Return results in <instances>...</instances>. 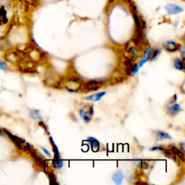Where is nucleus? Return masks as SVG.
<instances>
[{
  "label": "nucleus",
  "mask_w": 185,
  "mask_h": 185,
  "mask_svg": "<svg viewBox=\"0 0 185 185\" xmlns=\"http://www.w3.org/2000/svg\"><path fill=\"white\" fill-rule=\"evenodd\" d=\"M174 67L177 70L184 72V61L181 59L180 58H175L174 60Z\"/></svg>",
  "instance_id": "obj_11"
},
{
  "label": "nucleus",
  "mask_w": 185,
  "mask_h": 185,
  "mask_svg": "<svg viewBox=\"0 0 185 185\" xmlns=\"http://www.w3.org/2000/svg\"><path fill=\"white\" fill-rule=\"evenodd\" d=\"M182 58L183 61H184V51H182Z\"/></svg>",
  "instance_id": "obj_25"
},
{
  "label": "nucleus",
  "mask_w": 185,
  "mask_h": 185,
  "mask_svg": "<svg viewBox=\"0 0 185 185\" xmlns=\"http://www.w3.org/2000/svg\"><path fill=\"white\" fill-rule=\"evenodd\" d=\"M166 109L167 113L169 115L174 117V116L177 115L179 113L182 111V108L179 104L174 103L172 104H166Z\"/></svg>",
  "instance_id": "obj_3"
},
{
  "label": "nucleus",
  "mask_w": 185,
  "mask_h": 185,
  "mask_svg": "<svg viewBox=\"0 0 185 185\" xmlns=\"http://www.w3.org/2000/svg\"><path fill=\"white\" fill-rule=\"evenodd\" d=\"M124 64L125 67H131L133 65V61L131 59H130V58H125Z\"/></svg>",
  "instance_id": "obj_19"
},
{
  "label": "nucleus",
  "mask_w": 185,
  "mask_h": 185,
  "mask_svg": "<svg viewBox=\"0 0 185 185\" xmlns=\"http://www.w3.org/2000/svg\"><path fill=\"white\" fill-rule=\"evenodd\" d=\"M4 134H5V133H4L3 130L0 129V135H1V136H2V135H4Z\"/></svg>",
  "instance_id": "obj_26"
},
{
  "label": "nucleus",
  "mask_w": 185,
  "mask_h": 185,
  "mask_svg": "<svg viewBox=\"0 0 185 185\" xmlns=\"http://www.w3.org/2000/svg\"><path fill=\"white\" fill-rule=\"evenodd\" d=\"M154 132H156L155 134H156V135L157 140H158V141L162 140H166V139L171 140V138H172L171 135H170L169 134H168L167 132H163V131L156 130V131H155Z\"/></svg>",
  "instance_id": "obj_9"
},
{
  "label": "nucleus",
  "mask_w": 185,
  "mask_h": 185,
  "mask_svg": "<svg viewBox=\"0 0 185 185\" xmlns=\"http://www.w3.org/2000/svg\"><path fill=\"white\" fill-rule=\"evenodd\" d=\"M106 92L103 91V92H97V93L92 94V95L86 96V97L84 98V99L87 100V101H98L101 99L103 96H104L106 95Z\"/></svg>",
  "instance_id": "obj_6"
},
{
  "label": "nucleus",
  "mask_w": 185,
  "mask_h": 185,
  "mask_svg": "<svg viewBox=\"0 0 185 185\" xmlns=\"http://www.w3.org/2000/svg\"><path fill=\"white\" fill-rule=\"evenodd\" d=\"M138 161V166L140 168H142L143 169H148L149 167V163H148L146 161L143 160H137Z\"/></svg>",
  "instance_id": "obj_17"
},
{
  "label": "nucleus",
  "mask_w": 185,
  "mask_h": 185,
  "mask_svg": "<svg viewBox=\"0 0 185 185\" xmlns=\"http://www.w3.org/2000/svg\"><path fill=\"white\" fill-rule=\"evenodd\" d=\"M41 149L43 150V151H44V152L45 153H46V156H49V157H51V153H49V152L48 151V150H47V149H46V148H43V147H41Z\"/></svg>",
  "instance_id": "obj_23"
},
{
  "label": "nucleus",
  "mask_w": 185,
  "mask_h": 185,
  "mask_svg": "<svg viewBox=\"0 0 185 185\" xmlns=\"http://www.w3.org/2000/svg\"><path fill=\"white\" fill-rule=\"evenodd\" d=\"M123 179H124V174L122 173V171H120V170L116 172L115 174H114V175L112 176L113 182L117 185H119L122 184V181H123Z\"/></svg>",
  "instance_id": "obj_8"
},
{
  "label": "nucleus",
  "mask_w": 185,
  "mask_h": 185,
  "mask_svg": "<svg viewBox=\"0 0 185 185\" xmlns=\"http://www.w3.org/2000/svg\"><path fill=\"white\" fill-rule=\"evenodd\" d=\"M39 125H40L41 127H42V128H43V129H44L45 131H46V132H47V134H49V131H48V130H47L46 126L45 125V124L44 123V122H39Z\"/></svg>",
  "instance_id": "obj_22"
},
{
  "label": "nucleus",
  "mask_w": 185,
  "mask_h": 185,
  "mask_svg": "<svg viewBox=\"0 0 185 185\" xmlns=\"http://www.w3.org/2000/svg\"><path fill=\"white\" fill-rule=\"evenodd\" d=\"M165 9L169 14L171 15L177 14L183 11V9L181 7H179V6L176 5H171V4H169V5L166 6Z\"/></svg>",
  "instance_id": "obj_5"
},
{
  "label": "nucleus",
  "mask_w": 185,
  "mask_h": 185,
  "mask_svg": "<svg viewBox=\"0 0 185 185\" xmlns=\"http://www.w3.org/2000/svg\"><path fill=\"white\" fill-rule=\"evenodd\" d=\"M179 146H180V148H181V150H182V151L184 152V143H180V144H179Z\"/></svg>",
  "instance_id": "obj_24"
},
{
  "label": "nucleus",
  "mask_w": 185,
  "mask_h": 185,
  "mask_svg": "<svg viewBox=\"0 0 185 185\" xmlns=\"http://www.w3.org/2000/svg\"><path fill=\"white\" fill-rule=\"evenodd\" d=\"M64 163L61 158H54L52 161V166L56 169H60L63 166Z\"/></svg>",
  "instance_id": "obj_13"
},
{
  "label": "nucleus",
  "mask_w": 185,
  "mask_h": 185,
  "mask_svg": "<svg viewBox=\"0 0 185 185\" xmlns=\"http://www.w3.org/2000/svg\"><path fill=\"white\" fill-rule=\"evenodd\" d=\"M161 54V50L160 49L157 48H153L151 47V49H150V60L149 61H153L156 59L157 57H158V55Z\"/></svg>",
  "instance_id": "obj_12"
},
{
  "label": "nucleus",
  "mask_w": 185,
  "mask_h": 185,
  "mask_svg": "<svg viewBox=\"0 0 185 185\" xmlns=\"http://www.w3.org/2000/svg\"><path fill=\"white\" fill-rule=\"evenodd\" d=\"M163 48L168 52L174 53L181 50V45L173 41H166L163 44Z\"/></svg>",
  "instance_id": "obj_2"
},
{
  "label": "nucleus",
  "mask_w": 185,
  "mask_h": 185,
  "mask_svg": "<svg viewBox=\"0 0 185 185\" xmlns=\"http://www.w3.org/2000/svg\"><path fill=\"white\" fill-rule=\"evenodd\" d=\"M0 70H4V71L7 70V64H6L5 62L2 61V60H0Z\"/></svg>",
  "instance_id": "obj_20"
},
{
  "label": "nucleus",
  "mask_w": 185,
  "mask_h": 185,
  "mask_svg": "<svg viewBox=\"0 0 185 185\" xmlns=\"http://www.w3.org/2000/svg\"><path fill=\"white\" fill-rule=\"evenodd\" d=\"M163 149H164V148L161 147V146H154V147L150 148V150H151V151H156V150H161V151H163Z\"/></svg>",
  "instance_id": "obj_21"
},
{
  "label": "nucleus",
  "mask_w": 185,
  "mask_h": 185,
  "mask_svg": "<svg viewBox=\"0 0 185 185\" xmlns=\"http://www.w3.org/2000/svg\"><path fill=\"white\" fill-rule=\"evenodd\" d=\"M89 145L91 147V149L93 152H98L100 149V143L98 142V140H96L95 137H90L87 139V140Z\"/></svg>",
  "instance_id": "obj_4"
},
{
  "label": "nucleus",
  "mask_w": 185,
  "mask_h": 185,
  "mask_svg": "<svg viewBox=\"0 0 185 185\" xmlns=\"http://www.w3.org/2000/svg\"><path fill=\"white\" fill-rule=\"evenodd\" d=\"M80 117L86 123L91 121L92 116L94 114V106L91 105H85L79 111Z\"/></svg>",
  "instance_id": "obj_1"
},
{
  "label": "nucleus",
  "mask_w": 185,
  "mask_h": 185,
  "mask_svg": "<svg viewBox=\"0 0 185 185\" xmlns=\"http://www.w3.org/2000/svg\"><path fill=\"white\" fill-rule=\"evenodd\" d=\"M8 19L7 18V11H6L5 7H0V25L2 24H6L7 23Z\"/></svg>",
  "instance_id": "obj_10"
},
{
  "label": "nucleus",
  "mask_w": 185,
  "mask_h": 185,
  "mask_svg": "<svg viewBox=\"0 0 185 185\" xmlns=\"http://www.w3.org/2000/svg\"><path fill=\"white\" fill-rule=\"evenodd\" d=\"M30 117L34 120L42 119V117L41 115L40 111L37 110V109H33V110L31 111V112H30Z\"/></svg>",
  "instance_id": "obj_15"
},
{
  "label": "nucleus",
  "mask_w": 185,
  "mask_h": 185,
  "mask_svg": "<svg viewBox=\"0 0 185 185\" xmlns=\"http://www.w3.org/2000/svg\"><path fill=\"white\" fill-rule=\"evenodd\" d=\"M46 173L47 174V176H48L49 180H50V184H59V183L57 182V176H56L54 172L46 171Z\"/></svg>",
  "instance_id": "obj_16"
},
{
  "label": "nucleus",
  "mask_w": 185,
  "mask_h": 185,
  "mask_svg": "<svg viewBox=\"0 0 185 185\" xmlns=\"http://www.w3.org/2000/svg\"><path fill=\"white\" fill-rule=\"evenodd\" d=\"M169 149L171 150V151L173 153L176 157H179L180 160L182 161L183 163L184 162V152H183L182 150L179 149L178 148H176V146H174V145H170Z\"/></svg>",
  "instance_id": "obj_7"
},
{
  "label": "nucleus",
  "mask_w": 185,
  "mask_h": 185,
  "mask_svg": "<svg viewBox=\"0 0 185 185\" xmlns=\"http://www.w3.org/2000/svg\"><path fill=\"white\" fill-rule=\"evenodd\" d=\"M139 67H138V64H135L134 65H132V69H131V73H132V75H135L136 73L138 72L139 71Z\"/></svg>",
  "instance_id": "obj_18"
},
{
  "label": "nucleus",
  "mask_w": 185,
  "mask_h": 185,
  "mask_svg": "<svg viewBox=\"0 0 185 185\" xmlns=\"http://www.w3.org/2000/svg\"><path fill=\"white\" fill-rule=\"evenodd\" d=\"M49 140H50L51 145H52V150H53L54 154V158H61V156H60V153L59 151V149H58V147L57 146V145L55 144L54 141L52 137H49Z\"/></svg>",
  "instance_id": "obj_14"
}]
</instances>
